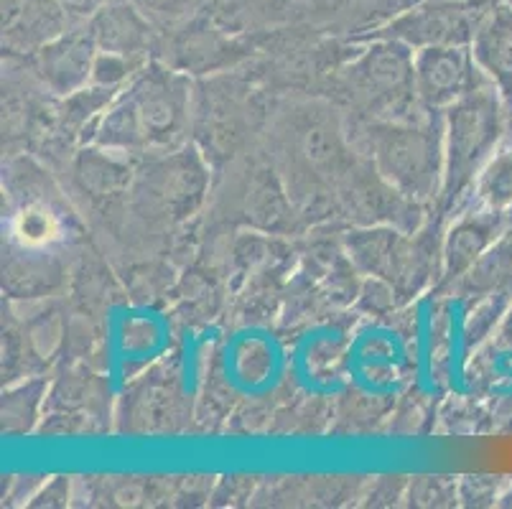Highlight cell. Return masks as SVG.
Instances as JSON below:
<instances>
[{
  "mask_svg": "<svg viewBox=\"0 0 512 509\" xmlns=\"http://www.w3.org/2000/svg\"><path fill=\"white\" fill-rule=\"evenodd\" d=\"M194 84L189 74L148 62L125 84L100 118L85 130L82 143L118 153L174 151L192 125Z\"/></svg>",
  "mask_w": 512,
  "mask_h": 509,
  "instance_id": "6da1fadb",
  "label": "cell"
},
{
  "mask_svg": "<svg viewBox=\"0 0 512 509\" xmlns=\"http://www.w3.org/2000/svg\"><path fill=\"white\" fill-rule=\"evenodd\" d=\"M362 148L372 166L411 202L428 207L441 199L444 186V112L436 118L365 120Z\"/></svg>",
  "mask_w": 512,
  "mask_h": 509,
  "instance_id": "7a4b0ae2",
  "label": "cell"
},
{
  "mask_svg": "<svg viewBox=\"0 0 512 509\" xmlns=\"http://www.w3.org/2000/svg\"><path fill=\"white\" fill-rule=\"evenodd\" d=\"M505 102L487 82L444 110V186L441 209L454 212L472 191L474 179L507 138L510 128Z\"/></svg>",
  "mask_w": 512,
  "mask_h": 509,
  "instance_id": "3957f363",
  "label": "cell"
},
{
  "mask_svg": "<svg viewBox=\"0 0 512 509\" xmlns=\"http://www.w3.org/2000/svg\"><path fill=\"white\" fill-rule=\"evenodd\" d=\"M413 54L416 51L400 41L370 39L339 69V92L367 120L416 118L411 110L421 102L413 84Z\"/></svg>",
  "mask_w": 512,
  "mask_h": 509,
  "instance_id": "277c9868",
  "label": "cell"
},
{
  "mask_svg": "<svg viewBox=\"0 0 512 509\" xmlns=\"http://www.w3.org/2000/svg\"><path fill=\"white\" fill-rule=\"evenodd\" d=\"M441 242L436 227L403 232L395 227H360L349 232L347 250L357 268L393 288L395 296L411 298L441 270Z\"/></svg>",
  "mask_w": 512,
  "mask_h": 509,
  "instance_id": "5b68a950",
  "label": "cell"
},
{
  "mask_svg": "<svg viewBox=\"0 0 512 509\" xmlns=\"http://www.w3.org/2000/svg\"><path fill=\"white\" fill-rule=\"evenodd\" d=\"M337 202L349 219L360 227H395L416 232L423 227L426 207L400 194L383 174L372 166L370 158H357L337 189Z\"/></svg>",
  "mask_w": 512,
  "mask_h": 509,
  "instance_id": "8992f818",
  "label": "cell"
},
{
  "mask_svg": "<svg viewBox=\"0 0 512 509\" xmlns=\"http://www.w3.org/2000/svg\"><path fill=\"white\" fill-rule=\"evenodd\" d=\"M484 18L487 16L482 13L446 6L436 0H418L372 31L370 39H393L411 46L413 51L426 46H472Z\"/></svg>",
  "mask_w": 512,
  "mask_h": 509,
  "instance_id": "52a82bcc",
  "label": "cell"
},
{
  "mask_svg": "<svg viewBox=\"0 0 512 509\" xmlns=\"http://www.w3.org/2000/svg\"><path fill=\"white\" fill-rule=\"evenodd\" d=\"M487 82L472 46H426L413 54V84L423 110L444 112Z\"/></svg>",
  "mask_w": 512,
  "mask_h": 509,
  "instance_id": "ba28073f",
  "label": "cell"
},
{
  "mask_svg": "<svg viewBox=\"0 0 512 509\" xmlns=\"http://www.w3.org/2000/svg\"><path fill=\"white\" fill-rule=\"evenodd\" d=\"M97 54L100 49L87 23H72L62 36L41 46L31 62L46 90L57 97H69L92 84Z\"/></svg>",
  "mask_w": 512,
  "mask_h": 509,
  "instance_id": "9c48e42d",
  "label": "cell"
},
{
  "mask_svg": "<svg viewBox=\"0 0 512 509\" xmlns=\"http://www.w3.org/2000/svg\"><path fill=\"white\" fill-rule=\"evenodd\" d=\"M143 186L153 202L174 217H186L202 204L209 186V168L204 153L197 148H174L169 156L156 158L146 168Z\"/></svg>",
  "mask_w": 512,
  "mask_h": 509,
  "instance_id": "30bf717a",
  "label": "cell"
},
{
  "mask_svg": "<svg viewBox=\"0 0 512 509\" xmlns=\"http://www.w3.org/2000/svg\"><path fill=\"white\" fill-rule=\"evenodd\" d=\"M512 214L469 209L459 214L441 242V280L454 286L510 232Z\"/></svg>",
  "mask_w": 512,
  "mask_h": 509,
  "instance_id": "8fae6325",
  "label": "cell"
},
{
  "mask_svg": "<svg viewBox=\"0 0 512 509\" xmlns=\"http://www.w3.org/2000/svg\"><path fill=\"white\" fill-rule=\"evenodd\" d=\"M3 51L34 56L41 46L62 36L72 18L59 0H0Z\"/></svg>",
  "mask_w": 512,
  "mask_h": 509,
  "instance_id": "7c38bea8",
  "label": "cell"
},
{
  "mask_svg": "<svg viewBox=\"0 0 512 509\" xmlns=\"http://www.w3.org/2000/svg\"><path fill=\"white\" fill-rule=\"evenodd\" d=\"M85 23L95 36V44L100 51L151 62L148 56L158 46L156 28L133 0H113Z\"/></svg>",
  "mask_w": 512,
  "mask_h": 509,
  "instance_id": "4fadbf2b",
  "label": "cell"
},
{
  "mask_svg": "<svg viewBox=\"0 0 512 509\" xmlns=\"http://www.w3.org/2000/svg\"><path fill=\"white\" fill-rule=\"evenodd\" d=\"M207 21L227 36H258L288 26L304 16L301 0H202Z\"/></svg>",
  "mask_w": 512,
  "mask_h": 509,
  "instance_id": "5bb4252c",
  "label": "cell"
},
{
  "mask_svg": "<svg viewBox=\"0 0 512 509\" xmlns=\"http://www.w3.org/2000/svg\"><path fill=\"white\" fill-rule=\"evenodd\" d=\"M472 54L484 77L500 92L507 118L512 123V3L502 0L500 6L484 18L472 41Z\"/></svg>",
  "mask_w": 512,
  "mask_h": 509,
  "instance_id": "9a60e30c",
  "label": "cell"
},
{
  "mask_svg": "<svg viewBox=\"0 0 512 509\" xmlns=\"http://www.w3.org/2000/svg\"><path fill=\"white\" fill-rule=\"evenodd\" d=\"M197 133L204 156H227L242 138V105L235 95H207L197 112Z\"/></svg>",
  "mask_w": 512,
  "mask_h": 509,
  "instance_id": "2e32d148",
  "label": "cell"
},
{
  "mask_svg": "<svg viewBox=\"0 0 512 509\" xmlns=\"http://www.w3.org/2000/svg\"><path fill=\"white\" fill-rule=\"evenodd\" d=\"M456 293L469 298H487L492 293L512 291V232H507L462 280L454 283Z\"/></svg>",
  "mask_w": 512,
  "mask_h": 509,
  "instance_id": "e0dca14e",
  "label": "cell"
},
{
  "mask_svg": "<svg viewBox=\"0 0 512 509\" xmlns=\"http://www.w3.org/2000/svg\"><path fill=\"white\" fill-rule=\"evenodd\" d=\"M288 189L281 184L276 171H255L248 191V214L265 230H286L293 219V199H286Z\"/></svg>",
  "mask_w": 512,
  "mask_h": 509,
  "instance_id": "ac0fdd59",
  "label": "cell"
},
{
  "mask_svg": "<svg viewBox=\"0 0 512 509\" xmlns=\"http://www.w3.org/2000/svg\"><path fill=\"white\" fill-rule=\"evenodd\" d=\"M477 207L512 214V138L500 143L492 158L482 166L472 186Z\"/></svg>",
  "mask_w": 512,
  "mask_h": 509,
  "instance_id": "d6986e66",
  "label": "cell"
},
{
  "mask_svg": "<svg viewBox=\"0 0 512 509\" xmlns=\"http://www.w3.org/2000/svg\"><path fill=\"white\" fill-rule=\"evenodd\" d=\"M120 156H125V153L87 146L77 158V176L82 186L97 196L115 194L123 186H128L133 168Z\"/></svg>",
  "mask_w": 512,
  "mask_h": 509,
  "instance_id": "ffe728a7",
  "label": "cell"
},
{
  "mask_svg": "<svg viewBox=\"0 0 512 509\" xmlns=\"http://www.w3.org/2000/svg\"><path fill=\"white\" fill-rule=\"evenodd\" d=\"M44 392V380H26L3 392V433H8V436L29 433L39 418Z\"/></svg>",
  "mask_w": 512,
  "mask_h": 509,
  "instance_id": "44dd1931",
  "label": "cell"
},
{
  "mask_svg": "<svg viewBox=\"0 0 512 509\" xmlns=\"http://www.w3.org/2000/svg\"><path fill=\"white\" fill-rule=\"evenodd\" d=\"M408 507H456L459 504V479L446 474H418L408 479Z\"/></svg>",
  "mask_w": 512,
  "mask_h": 509,
  "instance_id": "7402d4cb",
  "label": "cell"
},
{
  "mask_svg": "<svg viewBox=\"0 0 512 509\" xmlns=\"http://www.w3.org/2000/svg\"><path fill=\"white\" fill-rule=\"evenodd\" d=\"M512 476L469 474L459 479V504L462 507H497Z\"/></svg>",
  "mask_w": 512,
  "mask_h": 509,
  "instance_id": "603a6c76",
  "label": "cell"
},
{
  "mask_svg": "<svg viewBox=\"0 0 512 509\" xmlns=\"http://www.w3.org/2000/svg\"><path fill=\"white\" fill-rule=\"evenodd\" d=\"M510 298L512 291H500L479 301V306L474 308L472 314H469L467 324H464V339H467V344H479L484 336H490L492 326L510 311Z\"/></svg>",
  "mask_w": 512,
  "mask_h": 509,
  "instance_id": "cb8c5ba5",
  "label": "cell"
},
{
  "mask_svg": "<svg viewBox=\"0 0 512 509\" xmlns=\"http://www.w3.org/2000/svg\"><path fill=\"white\" fill-rule=\"evenodd\" d=\"M148 62L133 59V56L110 54V51H100L95 62V72H92V84L100 87H110V90H123L130 79L136 77Z\"/></svg>",
  "mask_w": 512,
  "mask_h": 509,
  "instance_id": "d4e9b609",
  "label": "cell"
},
{
  "mask_svg": "<svg viewBox=\"0 0 512 509\" xmlns=\"http://www.w3.org/2000/svg\"><path fill=\"white\" fill-rule=\"evenodd\" d=\"M146 16L161 18V21H179L192 11L202 8V0H133Z\"/></svg>",
  "mask_w": 512,
  "mask_h": 509,
  "instance_id": "484cf974",
  "label": "cell"
},
{
  "mask_svg": "<svg viewBox=\"0 0 512 509\" xmlns=\"http://www.w3.org/2000/svg\"><path fill=\"white\" fill-rule=\"evenodd\" d=\"M69 499H72V482L69 476H54L51 482H46L39 492L34 494V499L29 502V507H67Z\"/></svg>",
  "mask_w": 512,
  "mask_h": 509,
  "instance_id": "4316f807",
  "label": "cell"
},
{
  "mask_svg": "<svg viewBox=\"0 0 512 509\" xmlns=\"http://www.w3.org/2000/svg\"><path fill=\"white\" fill-rule=\"evenodd\" d=\"M59 3H62L64 11L69 13L72 23H85L90 21L102 6L113 3V0H59Z\"/></svg>",
  "mask_w": 512,
  "mask_h": 509,
  "instance_id": "83f0119b",
  "label": "cell"
},
{
  "mask_svg": "<svg viewBox=\"0 0 512 509\" xmlns=\"http://www.w3.org/2000/svg\"><path fill=\"white\" fill-rule=\"evenodd\" d=\"M436 3H446V6H456V8H464V11L490 16V13L500 6L502 0H436Z\"/></svg>",
  "mask_w": 512,
  "mask_h": 509,
  "instance_id": "f1b7e54d",
  "label": "cell"
},
{
  "mask_svg": "<svg viewBox=\"0 0 512 509\" xmlns=\"http://www.w3.org/2000/svg\"><path fill=\"white\" fill-rule=\"evenodd\" d=\"M500 342H502V347H510L512 349V303H510V311H507L505 319H502Z\"/></svg>",
  "mask_w": 512,
  "mask_h": 509,
  "instance_id": "f546056e",
  "label": "cell"
},
{
  "mask_svg": "<svg viewBox=\"0 0 512 509\" xmlns=\"http://www.w3.org/2000/svg\"><path fill=\"white\" fill-rule=\"evenodd\" d=\"M497 507H500V509H512V479H510V484H507V487H505V492H502V497H500V502H497Z\"/></svg>",
  "mask_w": 512,
  "mask_h": 509,
  "instance_id": "4dcf8cb0",
  "label": "cell"
},
{
  "mask_svg": "<svg viewBox=\"0 0 512 509\" xmlns=\"http://www.w3.org/2000/svg\"><path fill=\"white\" fill-rule=\"evenodd\" d=\"M301 3H304V6L306 3H314V6H319V3H332V0H301Z\"/></svg>",
  "mask_w": 512,
  "mask_h": 509,
  "instance_id": "1f68e13d",
  "label": "cell"
}]
</instances>
